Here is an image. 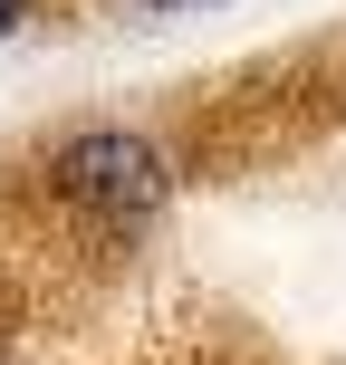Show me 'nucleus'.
I'll list each match as a JSON object with an SVG mask.
<instances>
[{"label":"nucleus","mask_w":346,"mask_h":365,"mask_svg":"<svg viewBox=\"0 0 346 365\" xmlns=\"http://www.w3.org/2000/svg\"><path fill=\"white\" fill-rule=\"evenodd\" d=\"M49 192L77 202V212H96V221H145V212H164L173 173H164V154H154L145 135L87 125V135H68V145L49 154Z\"/></svg>","instance_id":"1"},{"label":"nucleus","mask_w":346,"mask_h":365,"mask_svg":"<svg viewBox=\"0 0 346 365\" xmlns=\"http://www.w3.org/2000/svg\"><path fill=\"white\" fill-rule=\"evenodd\" d=\"M19 19H29V0H0V38H19Z\"/></svg>","instance_id":"2"},{"label":"nucleus","mask_w":346,"mask_h":365,"mask_svg":"<svg viewBox=\"0 0 346 365\" xmlns=\"http://www.w3.org/2000/svg\"><path fill=\"white\" fill-rule=\"evenodd\" d=\"M135 10H221V0H135Z\"/></svg>","instance_id":"3"}]
</instances>
